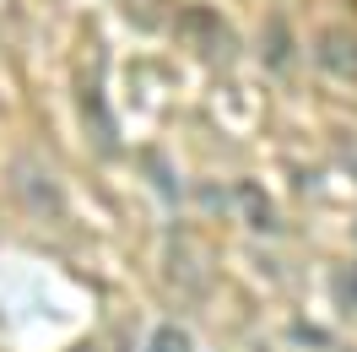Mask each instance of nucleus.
Instances as JSON below:
<instances>
[{
  "instance_id": "obj_1",
  "label": "nucleus",
  "mask_w": 357,
  "mask_h": 352,
  "mask_svg": "<svg viewBox=\"0 0 357 352\" xmlns=\"http://www.w3.org/2000/svg\"><path fill=\"white\" fill-rule=\"evenodd\" d=\"M314 54H319V66H325V71L352 76V71H357V33H347V27H325Z\"/></svg>"
},
{
  "instance_id": "obj_2",
  "label": "nucleus",
  "mask_w": 357,
  "mask_h": 352,
  "mask_svg": "<svg viewBox=\"0 0 357 352\" xmlns=\"http://www.w3.org/2000/svg\"><path fill=\"white\" fill-rule=\"evenodd\" d=\"M146 352H195V342H190V330H178L174 320H168V325H157L152 336H146Z\"/></svg>"
},
{
  "instance_id": "obj_3",
  "label": "nucleus",
  "mask_w": 357,
  "mask_h": 352,
  "mask_svg": "<svg viewBox=\"0 0 357 352\" xmlns=\"http://www.w3.org/2000/svg\"><path fill=\"white\" fill-rule=\"evenodd\" d=\"M271 66H287V27L271 22Z\"/></svg>"
},
{
  "instance_id": "obj_4",
  "label": "nucleus",
  "mask_w": 357,
  "mask_h": 352,
  "mask_svg": "<svg viewBox=\"0 0 357 352\" xmlns=\"http://www.w3.org/2000/svg\"><path fill=\"white\" fill-rule=\"evenodd\" d=\"M335 298H341V304H352V309H357V271H352V277H347V271L335 277Z\"/></svg>"
}]
</instances>
